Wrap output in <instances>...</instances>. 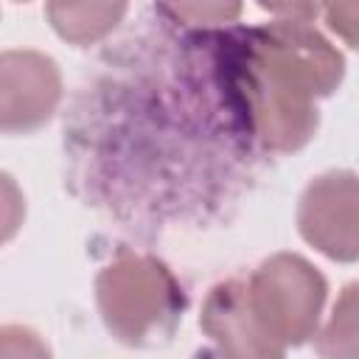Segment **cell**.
Returning a JSON list of instances; mask_svg holds the SVG:
<instances>
[{
  "instance_id": "6da1fadb",
  "label": "cell",
  "mask_w": 359,
  "mask_h": 359,
  "mask_svg": "<svg viewBox=\"0 0 359 359\" xmlns=\"http://www.w3.org/2000/svg\"><path fill=\"white\" fill-rule=\"evenodd\" d=\"M95 300L107 331L132 348L165 342L185 309L174 272L154 255L121 250L95 278Z\"/></svg>"
},
{
  "instance_id": "30bf717a",
  "label": "cell",
  "mask_w": 359,
  "mask_h": 359,
  "mask_svg": "<svg viewBox=\"0 0 359 359\" xmlns=\"http://www.w3.org/2000/svg\"><path fill=\"white\" fill-rule=\"evenodd\" d=\"M0 359H50V348L25 325H0Z\"/></svg>"
},
{
  "instance_id": "7a4b0ae2",
  "label": "cell",
  "mask_w": 359,
  "mask_h": 359,
  "mask_svg": "<svg viewBox=\"0 0 359 359\" xmlns=\"http://www.w3.org/2000/svg\"><path fill=\"white\" fill-rule=\"evenodd\" d=\"M244 65L303 98L331 95L342 76V53L309 20H272L250 31Z\"/></svg>"
},
{
  "instance_id": "9c48e42d",
  "label": "cell",
  "mask_w": 359,
  "mask_h": 359,
  "mask_svg": "<svg viewBox=\"0 0 359 359\" xmlns=\"http://www.w3.org/2000/svg\"><path fill=\"white\" fill-rule=\"evenodd\" d=\"M323 359H356V283H348L334 303L328 325L317 337Z\"/></svg>"
},
{
  "instance_id": "3957f363",
  "label": "cell",
  "mask_w": 359,
  "mask_h": 359,
  "mask_svg": "<svg viewBox=\"0 0 359 359\" xmlns=\"http://www.w3.org/2000/svg\"><path fill=\"white\" fill-rule=\"evenodd\" d=\"M247 292L258 320L283 348L303 345L317 334L328 283L303 255H269L250 275Z\"/></svg>"
},
{
  "instance_id": "7c38bea8",
  "label": "cell",
  "mask_w": 359,
  "mask_h": 359,
  "mask_svg": "<svg viewBox=\"0 0 359 359\" xmlns=\"http://www.w3.org/2000/svg\"><path fill=\"white\" fill-rule=\"evenodd\" d=\"M163 11L177 14L185 22H230L241 14L238 3H180V6H163Z\"/></svg>"
},
{
  "instance_id": "52a82bcc",
  "label": "cell",
  "mask_w": 359,
  "mask_h": 359,
  "mask_svg": "<svg viewBox=\"0 0 359 359\" xmlns=\"http://www.w3.org/2000/svg\"><path fill=\"white\" fill-rule=\"evenodd\" d=\"M241 81L255 135L266 149L297 151L314 137L320 115L311 98L275 87L250 65H241Z\"/></svg>"
},
{
  "instance_id": "8992f818",
  "label": "cell",
  "mask_w": 359,
  "mask_h": 359,
  "mask_svg": "<svg viewBox=\"0 0 359 359\" xmlns=\"http://www.w3.org/2000/svg\"><path fill=\"white\" fill-rule=\"evenodd\" d=\"M199 325L210 337L219 359H283L286 353L258 320L247 280L238 278H227L208 292Z\"/></svg>"
},
{
  "instance_id": "8fae6325",
  "label": "cell",
  "mask_w": 359,
  "mask_h": 359,
  "mask_svg": "<svg viewBox=\"0 0 359 359\" xmlns=\"http://www.w3.org/2000/svg\"><path fill=\"white\" fill-rule=\"evenodd\" d=\"M25 219V196L17 185V180L6 171H0V244L11 241Z\"/></svg>"
},
{
  "instance_id": "5b68a950",
  "label": "cell",
  "mask_w": 359,
  "mask_h": 359,
  "mask_svg": "<svg viewBox=\"0 0 359 359\" xmlns=\"http://www.w3.org/2000/svg\"><path fill=\"white\" fill-rule=\"evenodd\" d=\"M62 98L59 65L39 50L0 53V132H34L50 121Z\"/></svg>"
},
{
  "instance_id": "ba28073f",
  "label": "cell",
  "mask_w": 359,
  "mask_h": 359,
  "mask_svg": "<svg viewBox=\"0 0 359 359\" xmlns=\"http://www.w3.org/2000/svg\"><path fill=\"white\" fill-rule=\"evenodd\" d=\"M45 14L62 39L90 45L121 22L126 3H48Z\"/></svg>"
},
{
  "instance_id": "277c9868",
  "label": "cell",
  "mask_w": 359,
  "mask_h": 359,
  "mask_svg": "<svg viewBox=\"0 0 359 359\" xmlns=\"http://www.w3.org/2000/svg\"><path fill=\"white\" fill-rule=\"evenodd\" d=\"M300 236L323 255L351 264L359 255V185L353 171H325L309 182L297 208Z\"/></svg>"
}]
</instances>
